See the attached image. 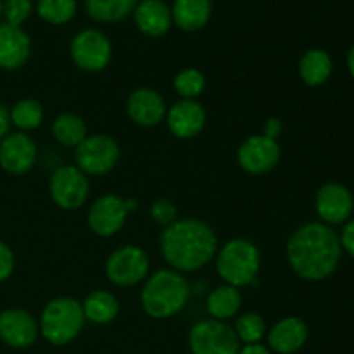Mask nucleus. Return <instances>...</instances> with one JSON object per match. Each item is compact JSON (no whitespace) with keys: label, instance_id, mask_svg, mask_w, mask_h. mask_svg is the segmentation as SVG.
I'll return each mask as SVG.
<instances>
[{"label":"nucleus","instance_id":"nucleus-16","mask_svg":"<svg viewBox=\"0 0 354 354\" xmlns=\"http://www.w3.org/2000/svg\"><path fill=\"white\" fill-rule=\"evenodd\" d=\"M166 120H168V128L173 137L187 140V138L197 137L204 130L206 113L197 100L182 99L169 107Z\"/></svg>","mask_w":354,"mask_h":354},{"label":"nucleus","instance_id":"nucleus-23","mask_svg":"<svg viewBox=\"0 0 354 354\" xmlns=\"http://www.w3.org/2000/svg\"><path fill=\"white\" fill-rule=\"evenodd\" d=\"M85 320L93 322L97 325H107L120 313V303L114 294L107 290H93L86 296L82 304Z\"/></svg>","mask_w":354,"mask_h":354},{"label":"nucleus","instance_id":"nucleus-14","mask_svg":"<svg viewBox=\"0 0 354 354\" xmlns=\"http://www.w3.org/2000/svg\"><path fill=\"white\" fill-rule=\"evenodd\" d=\"M37 144L24 131L9 133L0 142V166L10 175H24L37 162Z\"/></svg>","mask_w":354,"mask_h":354},{"label":"nucleus","instance_id":"nucleus-18","mask_svg":"<svg viewBox=\"0 0 354 354\" xmlns=\"http://www.w3.org/2000/svg\"><path fill=\"white\" fill-rule=\"evenodd\" d=\"M308 325L297 317H287L277 322L266 334L268 349L277 354H296L308 341Z\"/></svg>","mask_w":354,"mask_h":354},{"label":"nucleus","instance_id":"nucleus-25","mask_svg":"<svg viewBox=\"0 0 354 354\" xmlns=\"http://www.w3.org/2000/svg\"><path fill=\"white\" fill-rule=\"evenodd\" d=\"M86 12L99 23H118L130 16L137 0H85Z\"/></svg>","mask_w":354,"mask_h":354},{"label":"nucleus","instance_id":"nucleus-1","mask_svg":"<svg viewBox=\"0 0 354 354\" xmlns=\"http://www.w3.org/2000/svg\"><path fill=\"white\" fill-rule=\"evenodd\" d=\"M342 256L341 239L325 223H306L287 242V259L301 279L318 282L337 270Z\"/></svg>","mask_w":354,"mask_h":354},{"label":"nucleus","instance_id":"nucleus-2","mask_svg":"<svg viewBox=\"0 0 354 354\" xmlns=\"http://www.w3.org/2000/svg\"><path fill=\"white\" fill-rule=\"evenodd\" d=\"M161 251L175 272H197L214 258L218 239L207 223L185 218L166 227L161 237Z\"/></svg>","mask_w":354,"mask_h":354},{"label":"nucleus","instance_id":"nucleus-10","mask_svg":"<svg viewBox=\"0 0 354 354\" xmlns=\"http://www.w3.org/2000/svg\"><path fill=\"white\" fill-rule=\"evenodd\" d=\"M50 197L61 209L75 211L86 203L90 194L88 178L76 166H59L48 182Z\"/></svg>","mask_w":354,"mask_h":354},{"label":"nucleus","instance_id":"nucleus-33","mask_svg":"<svg viewBox=\"0 0 354 354\" xmlns=\"http://www.w3.org/2000/svg\"><path fill=\"white\" fill-rule=\"evenodd\" d=\"M14 252L10 251V248L3 242H0V282L9 279L14 272Z\"/></svg>","mask_w":354,"mask_h":354},{"label":"nucleus","instance_id":"nucleus-27","mask_svg":"<svg viewBox=\"0 0 354 354\" xmlns=\"http://www.w3.org/2000/svg\"><path fill=\"white\" fill-rule=\"evenodd\" d=\"M10 114V124L17 127L23 131L37 130L44 121V107L35 99H23L14 104Z\"/></svg>","mask_w":354,"mask_h":354},{"label":"nucleus","instance_id":"nucleus-32","mask_svg":"<svg viewBox=\"0 0 354 354\" xmlns=\"http://www.w3.org/2000/svg\"><path fill=\"white\" fill-rule=\"evenodd\" d=\"M151 214L154 218V221L162 227H169L171 223L176 221V206L169 199H158L151 207Z\"/></svg>","mask_w":354,"mask_h":354},{"label":"nucleus","instance_id":"nucleus-8","mask_svg":"<svg viewBox=\"0 0 354 354\" xmlns=\"http://www.w3.org/2000/svg\"><path fill=\"white\" fill-rule=\"evenodd\" d=\"M133 209H137L135 199H121L120 196L107 194V196L99 197L90 206L86 221H88L90 230L95 235L113 237L124 227L128 213Z\"/></svg>","mask_w":354,"mask_h":354},{"label":"nucleus","instance_id":"nucleus-5","mask_svg":"<svg viewBox=\"0 0 354 354\" xmlns=\"http://www.w3.org/2000/svg\"><path fill=\"white\" fill-rule=\"evenodd\" d=\"M85 324L82 304L73 297H57L47 303L40 317V334L54 346H66L75 341Z\"/></svg>","mask_w":354,"mask_h":354},{"label":"nucleus","instance_id":"nucleus-37","mask_svg":"<svg viewBox=\"0 0 354 354\" xmlns=\"http://www.w3.org/2000/svg\"><path fill=\"white\" fill-rule=\"evenodd\" d=\"M237 354H273L268 349V346H263L261 342L259 344H249L244 346V348L239 349Z\"/></svg>","mask_w":354,"mask_h":354},{"label":"nucleus","instance_id":"nucleus-35","mask_svg":"<svg viewBox=\"0 0 354 354\" xmlns=\"http://www.w3.org/2000/svg\"><path fill=\"white\" fill-rule=\"evenodd\" d=\"M282 128H283L282 121L277 120V118H270V120L266 121L265 133H263V135H265V137L273 138V140H277V137H279V135L282 133Z\"/></svg>","mask_w":354,"mask_h":354},{"label":"nucleus","instance_id":"nucleus-3","mask_svg":"<svg viewBox=\"0 0 354 354\" xmlns=\"http://www.w3.org/2000/svg\"><path fill=\"white\" fill-rule=\"evenodd\" d=\"M190 297V286L182 273L175 270H159L149 277L142 289L140 301L145 315L154 320L175 317L185 308Z\"/></svg>","mask_w":354,"mask_h":354},{"label":"nucleus","instance_id":"nucleus-4","mask_svg":"<svg viewBox=\"0 0 354 354\" xmlns=\"http://www.w3.org/2000/svg\"><path fill=\"white\" fill-rule=\"evenodd\" d=\"M261 266V254L248 239L228 241L218 252L216 272L225 283L234 287L254 286Z\"/></svg>","mask_w":354,"mask_h":354},{"label":"nucleus","instance_id":"nucleus-31","mask_svg":"<svg viewBox=\"0 0 354 354\" xmlns=\"http://www.w3.org/2000/svg\"><path fill=\"white\" fill-rule=\"evenodd\" d=\"M31 9H33L31 0H6L2 16L6 17L7 24L21 28V24L30 17Z\"/></svg>","mask_w":354,"mask_h":354},{"label":"nucleus","instance_id":"nucleus-9","mask_svg":"<svg viewBox=\"0 0 354 354\" xmlns=\"http://www.w3.org/2000/svg\"><path fill=\"white\" fill-rule=\"evenodd\" d=\"M149 263L147 252L137 245H123L116 249L106 261V275L114 286L133 287L147 279Z\"/></svg>","mask_w":354,"mask_h":354},{"label":"nucleus","instance_id":"nucleus-29","mask_svg":"<svg viewBox=\"0 0 354 354\" xmlns=\"http://www.w3.org/2000/svg\"><path fill=\"white\" fill-rule=\"evenodd\" d=\"M234 330L241 344H259L266 335V324L258 313H244L235 320Z\"/></svg>","mask_w":354,"mask_h":354},{"label":"nucleus","instance_id":"nucleus-26","mask_svg":"<svg viewBox=\"0 0 354 354\" xmlns=\"http://www.w3.org/2000/svg\"><path fill=\"white\" fill-rule=\"evenodd\" d=\"M52 135L59 144L66 147H78L88 135H86L85 121L71 113H62L52 123Z\"/></svg>","mask_w":354,"mask_h":354},{"label":"nucleus","instance_id":"nucleus-17","mask_svg":"<svg viewBox=\"0 0 354 354\" xmlns=\"http://www.w3.org/2000/svg\"><path fill=\"white\" fill-rule=\"evenodd\" d=\"M128 116L138 127H158L166 118L168 107L159 92L152 88H138L131 92L127 102Z\"/></svg>","mask_w":354,"mask_h":354},{"label":"nucleus","instance_id":"nucleus-22","mask_svg":"<svg viewBox=\"0 0 354 354\" xmlns=\"http://www.w3.org/2000/svg\"><path fill=\"white\" fill-rule=\"evenodd\" d=\"M299 75L308 86H320L332 75V57L322 48L304 52L299 61Z\"/></svg>","mask_w":354,"mask_h":354},{"label":"nucleus","instance_id":"nucleus-11","mask_svg":"<svg viewBox=\"0 0 354 354\" xmlns=\"http://www.w3.org/2000/svg\"><path fill=\"white\" fill-rule=\"evenodd\" d=\"M113 47L102 31L83 30L73 38L71 57L80 69L88 73H99L111 62Z\"/></svg>","mask_w":354,"mask_h":354},{"label":"nucleus","instance_id":"nucleus-20","mask_svg":"<svg viewBox=\"0 0 354 354\" xmlns=\"http://www.w3.org/2000/svg\"><path fill=\"white\" fill-rule=\"evenodd\" d=\"M133 17L138 30L152 38L166 35L173 24L171 9L162 0H142L135 7Z\"/></svg>","mask_w":354,"mask_h":354},{"label":"nucleus","instance_id":"nucleus-30","mask_svg":"<svg viewBox=\"0 0 354 354\" xmlns=\"http://www.w3.org/2000/svg\"><path fill=\"white\" fill-rule=\"evenodd\" d=\"M173 86L182 95V99L196 100V97H199L203 93L204 86H206V78H204L199 69L187 68L175 76Z\"/></svg>","mask_w":354,"mask_h":354},{"label":"nucleus","instance_id":"nucleus-34","mask_svg":"<svg viewBox=\"0 0 354 354\" xmlns=\"http://www.w3.org/2000/svg\"><path fill=\"white\" fill-rule=\"evenodd\" d=\"M341 245L344 251L349 252V256H353L354 258V220L349 221V223H346L344 230H342L341 234Z\"/></svg>","mask_w":354,"mask_h":354},{"label":"nucleus","instance_id":"nucleus-39","mask_svg":"<svg viewBox=\"0 0 354 354\" xmlns=\"http://www.w3.org/2000/svg\"><path fill=\"white\" fill-rule=\"evenodd\" d=\"M2 12H3V2L0 0V17H2Z\"/></svg>","mask_w":354,"mask_h":354},{"label":"nucleus","instance_id":"nucleus-24","mask_svg":"<svg viewBox=\"0 0 354 354\" xmlns=\"http://www.w3.org/2000/svg\"><path fill=\"white\" fill-rule=\"evenodd\" d=\"M241 304V290H239L237 287L225 283V286L216 287V289L207 296V313H209L214 320L227 322L239 313Z\"/></svg>","mask_w":354,"mask_h":354},{"label":"nucleus","instance_id":"nucleus-6","mask_svg":"<svg viewBox=\"0 0 354 354\" xmlns=\"http://www.w3.org/2000/svg\"><path fill=\"white\" fill-rule=\"evenodd\" d=\"M189 348L192 354H237L242 346L227 322L209 318L190 328Z\"/></svg>","mask_w":354,"mask_h":354},{"label":"nucleus","instance_id":"nucleus-28","mask_svg":"<svg viewBox=\"0 0 354 354\" xmlns=\"http://www.w3.org/2000/svg\"><path fill=\"white\" fill-rule=\"evenodd\" d=\"M38 16L48 24H66L75 17L76 0H38Z\"/></svg>","mask_w":354,"mask_h":354},{"label":"nucleus","instance_id":"nucleus-13","mask_svg":"<svg viewBox=\"0 0 354 354\" xmlns=\"http://www.w3.org/2000/svg\"><path fill=\"white\" fill-rule=\"evenodd\" d=\"M317 213L325 225H341L349 220L354 209V199L342 183H325L315 197Z\"/></svg>","mask_w":354,"mask_h":354},{"label":"nucleus","instance_id":"nucleus-21","mask_svg":"<svg viewBox=\"0 0 354 354\" xmlns=\"http://www.w3.org/2000/svg\"><path fill=\"white\" fill-rule=\"evenodd\" d=\"M211 0H175L171 7L173 23L183 31H197L211 19Z\"/></svg>","mask_w":354,"mask_h":354},{"label":"nucleus","instance_id":"nucleus-38","mask_svg":"<svg viewBox=\"0 0 354 354\" xmlns=\"http://www.w3.org/2000/svg\"><path fill=\"white\" fill-rule=\"evenodd\" d=\"M348 68H349V73H351V76L354 78V45L348 54Z\"/></svg>","mask_w":354,"mask_h":354},{"label":"nucleus","instance_id":"nucleus-12","mask_svg":"<svg viewBox=\"0 0 354 354\" xmlns=\"http://www.w3.org/2000/svg\"><path fill=\"white\" fill-rule=\"evenodd\" d=\"M282 158L279 142L265 135H252L242 142L237 152V161L244 171L251 175H265L279 165Z\"/></svg>","mask_w":354,"mask_h":354},{"label":"nucleus","instance_id":"nucleus-36","mask_svg":"<svg viewBox=\"0 0 354 354\" xmlns=\"http://www.w3.org/2000/svg\"><path fill=\"white\" fill-rule=\"evenodd\" d=\"M10 130V114L3 104H0V142L9 135Z\"/></svg>","mask_w":354,"mask_h":354},{"label":"nucleus","instance_id":"nucleus-15","mask_svg":"<svg viewBox=\"0 0 354 354\" xmlns=\"http://www.w3.org/2000/svg\"><path fill=\"white\" fill-rule=\"evenodd\" d=\"M37 320L26 310L10 308L0 313V339L3 344L14 349H26L35 344L38 337Z\"/></svg>","mask_w":354,"mask_h":354},{"label":"nucleus","instance_id":"nucleus-7","mask_svg":"<svg viewBox=\"0 0 354 354\" xmlns=\"http://www.w3.org/2000/svg\"><path fill=\"white\" fill-rule=\"evenodd\" d=\"M75 161L85 175H107L120 161V145L107 135H90L76 147Z\"/></svg>","mask_w":354,"mask_h":354},{"label":"nucleus","instance_id":"nucleus-19","mask_svg":"<svg viewBox=\"0 0 354 354\" xmlns=\"http://www.w3.org/2000/svg\"><path fill=\"white\" fill-rule=\"evenodd\" d=\"M31 55L30 37L19 26L0 23V68L19 69Z\"/></svg>","mask_w":354,"mask_h":354}]
</instances>
